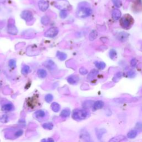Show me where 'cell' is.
Listing matches in <instances>:
<instances>
[{
    "mask_svg": "<svg viewBox=\"0 0 142 142\" xmlns=\"http://www.w3.org/2000/svg\"><path fill=\"white\" fill-rule=\"evenodd\" d=\"M1 109L3 112H10L14 109V106L11 103H7L2 106Z\"/></svg>",
    "mask_w": 142,
    "mask_h": 142,
    "instance_id": "cell-10",
    "label": "cell"
},
{
    "mask_svg": "<svg viewBox=\"0 0 142 142\" xmlns=\"http://www.w3.org/2000/svg\"><path fill=\"white\" fill-rule=\"evenodd\" d=\"M44 66H45L46 68L50 70V71H53L56 68V64L54 63V62L52 61V60H48V61H46L44 63Z\"/></svg>",
    "mask_w": 142,
    "mask_h": 142,
    "instance_id": "cell-8",
    "label": "cell"
},
{
    "mask_svg": "<svg viewBox=\"0 0 142 142\" xmlns=\"http://www.w3.org/2000/svg\"><path fill=\"white\" fill-rule=\"evenodd\" d=\"M59 15L61 18H66L68 16V12L67 10H61L60 11Z\"/></svg>",
    "mask_w": 142,
    "mask_h": 142,
    "instance_id": "cell-30",
    "label": "cell"
},
{
    "mask_svg": "<svg viewBox=\"0 0 142 142\" xmlns=\"http://www.w3.org/2000/svg\"><path fill=\"white\" fill-rule=\"evenodd\" d=\"M59 30L57 27H52L44 33V36L49 38H53L58 34Z\"/></svg>",
    "mask_w": 142,
    "mask_h": 142,
    "instance_id": "cell-5",
    "label": "cell"
},
{
    "mask_svg": "<svg viewBox=\"0 0 142 142\" xmlns=\"http://www.w3.org/2000/svg\"><path fill=\"white\" fill-rule=\"evenodd\" d=\"M114 5L117 7H120L122 5V2L120 0H112Z\"/></svg>",
    "mask_w": 142,
    "mask_h": 142,
    "instance_id": "cell-36",
    "label": "cell"
},
{
    "mask_svg": "<svg viewBox=\"0 0 142 142\" xmlns=\"http://www.w3.org/2000/svg\"><path fill=\"white\" fill-rule=\"evenodd\" d=\"M51 108L54 112H58L60 110V105L56 102L52 103L51 104Z\"/></svg>",
    "mask_w": 142,
    "mask_h": 142,
    "instance_id": "cell-19",
    "label": "cell"
},
{
    "mask_svg": "<svg viewBox=\"0 0 142 142\" xmlns=\"http://www.w3.org/2000/svg\"><path fill=\"white\" fill-rule=\"evenodd\" d=\"M38 6L42 12H45L49 7V3L47 1L44 0H40L38 3Z\"/></svg>",
    "mask_w": 142,
    "mask_h": 142,
    "instance_id": "cell-7",
    "label": "cell"
},
{
    "mask_svg": "<svg viewBox=\"0 0 142 142\" xmlns=\"http://www.w3.org/2000/svg\"><path fill=\"white\" fill-rule=\"evenodd\" d=\"M117 56V52L115 50H111L109 52V56L110 58L112 59H114Z\"/></svg>",
    "mask_w": 142,
    "mask_h": 142,
    "instance_id": "cell-33",
    "label": "cell"
},
{
    "mask_svg": "<svg viewBox=\"0 0 142 142\" xmlns=\"http://www.w3.org/2000/svg\"><path fill=\"white\" fill-rule=\"evenodd\" d=\"M114 100L117 103H123L124 102H125V101H127V100L124 98H117Z\"/></svg>",
    "mask_w": 142,
    "mask_h": 142,
    "instance_id": "cell-40",
    "label": "cell"
},
{
    "mask_svg": "<svg viewBox=\"0 0 142 142\" xmlns=\"http://www.w3.org/2000/svg\"><path fill=\"white\" fill-rule=\"evenodd\" d=\"M55 6L61 10H67L70 7L69 2L66 0H58L55 3Z\"/></svg>",
    "mask_w": 142,
    "mask_h": 142,
    "instance_id": "cell-4",
    "label": "cell"
},
{
    "mask_svg": "<svg viewBox=\"0 0 142 142\" xmlns=\"http://www.w3.org/2000/svg\"><path fill=\"white\" fill-rule=\"evenodd\" d=\"M50 22V19L49 17L47 16H44L43 17H42L41 18V23L44 25H47L49 24Z\"/></svg>",
    "mask_w": 142,
    "mask_h": 142,
    "instance_id": "cell-26",
    "label": "cell"
},
{
    "mask_svg": "<svg viewBox=\"0 0 142 142\" xmlns=\"http://www.w3.org/2000/svg\"><path fill=\"white\" fill-rule=\"evenodd\" d=\"M98 71H97V70L93 69L91 71V72L89 73L87 78H88V79H92L93 78H94L96 77L97 75H98Z\"/></svg>",
    "mask_w": 142,
    "mask_h": 142,
    "instance_id": "cell-20",
    "label": "cell"
},
{
    "mask_svg": "<svg viewBox=\"0 0 142 142\" xmlns=\"http://www.w3.org/2000/svg\"><path fill=\"white\" fill-rule=\"evenodd\" d=\"M21 17L22 19H24L27 22L32 21L33 19V15L32 12L30 11H23L21 14Z\"/></svg>",
    "mask_w": 142,
    "mask_h": 142,
    "instance_id": "cell-6",
    "label": "cell"
},
{
    "mask_svg": "<svg viewBox=\"0 0 142 142\" xmlns=\"http://www.w3.org/2000/svg\"><path fill=\"white\" fill-rule=\"evenodd\" d=\"M137 61L136 60V59L135 58H133V59H132L131 61V65L132 66V67H134L137 65Z\"/></svg>",
    "mask_w": 142,
    "mask_h": 142,
    "instance_id": "cell-39",
    "label": "cell"
},
{
    "mask_svg": "<svg viewBox=\"0 0 142 142\" xmlns=\"http://www.w3.org/2000/svg\"><path fill=\"white\" fill-rule=\"evenodd\" d=\"M42 127L44 129H48V130H51L52 128H53V124L52 123H44L42 125Z\"/></svg>",
    "mask_w": 142,
    "mask_h": 142,
    "instance_id": "cell-28",
    "label": "cell"
},
{
    "mask_svg": "<svg viewBox=\"0 0 142 142\" xmlns=\"http://www.w3.org/2000/svg\"><path fill=\"white\" fill-rule=\"evenodd\" d=\"M38 76L41 78H44L47 75V72L45 69H39L37 71Z\"/></svg>",
    "mask_w": 142,
    "mask_h": 142,
    "instance_id": "cell-17",
    "label": "cell"
},
{
    "mask_svg": "<svg viewBox=\"0 0 142 142\" xmlns=\"http://www.w3.org/2000/svg\"><path fill=\"white\" fill-rule=\"evenodd\" d=\"M8 66L11 69H15V67H16V61L15 59H11L9 60L8 62Z\"/></svg>",
    "mask_w": 142,
    "mask_h": 142,
    "instance_id": "cell-29",
    "label": "cell"
},
{
    "mask_svg": "<svg viewBox=\"0 0 142 142\" xmlns=\"http://www.w3.org/2000/svg\"><path fill=\"white\" fill-rule=\"evenodd\" d=\"M79 73H80L81 75H87V74L88 73V71H87V70L84 67L81 68L79 69Z\"/></svg>",
    "mask_w": 142,
    "mask_h": 142,
    "instance_id": "cell-35",
    "label": "cell"
},
{
    "mask_svg": "<svg viewBox=\"0 0 142 142\" xmlns=\"http://www.w3.org/2000/svg\"><path fill=\"white\" fill-rule=\"evenodd\" d=\"M34 116L36 117L37 119L43 118L46 116V113L44 110H38L34 113Z\"/></svg>",
    "mask_w": 142,
    "mask_h": 142,
    "instance_id": "cell-15",
    "label": "cell"
},
{
    "mask_svg": "<svg viewBox=\"0 0 142 142\" xmlns=\"http://www.w3.org/2000/svg\"><path fill=\"white\" fill-rule=\"evenodd\" d=\"M47 142H54V141L53 138H48L47 139Z\"/></svg>",
    "mask_w": 142,
    "mask_h": 142,
    "instance_id": "cell-41",
    "label": "cell"
},
{
    "mask_svg": "<svg viewBox=\"0 0 142 142\" xmlns=\"http://www.w3.org/2000/svg\"><path fill=\"white\" fill-rule=\"evenodd\" d=\"M92 13V10L90 8L86 7H79L77 12V16L82 18H84L89 16Z\"/></svg>",
    "mask_w": 142,
    "mask_h": 142,
    "instance_id": "cell-3",
    "label": "cell"
},
{
    "mask_svg": "<svg viewBox=\"0 0 142 142\" xmlns=\"http://www.w3.org/2000/svg\"><path fill=\"white\" fill-rule=\"evenodd\" d=\"M104 102L102 100H97L93 104V107L94 110L100 109L102 108L104 106Z\"/></svg>",
    "mask_w": 142,
    "mask_h": 142,
    "instance_id": "cell-11",
    "label": "cell"
},
{
    "mask_svg": "<svg viewBox=\"0 0 142 142\" xmlns=\"http://www.w3.org/2000/svg\"><path fill=\"white\" fill-rule=\"evenodd\" d=\"M128 77L130 78H133L135 77V72L133 71H129L128 73Z\"/></svg>",
    "mask_w": 142,
    "mask_h": 142,
    "instance_id": "cell-37",
    "label": "cell"
},
{
    "mask_svg": "<svg viewBox=\"0 0 142 142\" xmlns=\"http://www.w3.org/2000/svg\"><path fill=\"white\" fill-rule=\"evenodd\" d=\"M8 32L11 34H16L18 32L16 27L13 25H9L8 26Z\"/></svg>",
    "mask_w": 142,
    "mask_h": 142,
    "instance_id": "cell-13",
    "label": "cell"
},
{
    "mask_svg": "<svg viewBox=\"0 0 142 142\" xmlns=\"http://www.w3.org/2000/svg\"><path fill=\"white\" fill-rule=\"evenodd\" d=\"M23 133V131L22 129H19L17 130V131L15 133V137L16 138L19 137L20 136L22 135Z\"/></svg>",
    "mask_w": 142,
    "mask_h": 142,
    "instance_id": "cell-34",
    "label": "cell"
},
{
    "mask_svg": "<svg viewBox=\"0 0 142 142\" xmlns=\"http://www.w3.org/2000/svg\"><path fill=\"white\" fill-rule=\"evenodd\" d=\"M137 134H138V132L137 131V130L133 129V130H132V131L128 132L127 136H128V137L129 138L133 139V138H134L137 137Z\"/></svg>",
    "mask_w": 142,
    "mask_h": 142,
    "instance_id": "cell-18",
    "label": "cell"
},
{
    "mask_svg": "<svg viewBox=\"0 0 142 142\" xmlns=\"http://www.w3.org/2000/svg\"><path fill=\"white\" fill-rule=\"evenodd\" d=\"M116 142V141H113V142Z\"/></svg>",
    "mask_w": 142,
    "mask_h": 142,
    "instance_id": "cell-42",
    "label": "cell"
},
{
    "mask_svg": "<svg viewBox=\"0 0 142 142\" xmlns=\"http://www.w3.org/2000/svg\"><path fill=\"white\" fill-rule=\"evenodd\" d=\"M53 99V97L52 94H48L45 96V100L47 103L51 102Z\"/></svg>",
    "mask_w": 142,
    "mask_h": 142,
    "instance_id": "cell-31",
    "label": "cell"
},
{
    "mask_svg": "<svg viewBox=\"0 0 142 142\" xmlns=\"http://www.w3.org/2000/svg\"><path fill=\"white\" fill-rule=\"evenodd\" d=\"M106 133V130L105 129H98L97 132V136L99 139H100L102 138V136L104 134Z\"/></svg>",
    "mask_w": 142,
    "mask_h": 142,
    "instance_id": "cell-24",
    "label": "cell"
},
{
    "mask_svg": "<svg viewBox=\"0 0 142 142\" xmlns=\"http://www.w3.org/2000/svg\"><path fill=\"white\" fill-rule=\"evenodd\" d=\"M134 23V19L131 15H125L120 19V25L123 28L129 29Z\"/></svg>",
    "mask_w": 142,
    "mask_h": 142,
    "instance_id": "cell-1",
    "label": "cell"
},
{
    "mask_svg": "<svg viewBox=\"0 0 142 142\" xmlns=\"http://www.w3.org/2000/svg\"><path fill=\"white\" fill-rule=\"evenodd\" d=\"M8 116L7 115H2L0 117V122L2 123H7L8 122Z\"/></svg>",
    "mask_w": 142,
    "mask_h": 142,
    "instance_id": "cell-32",
    "label": "cell"
},
{
    "mask_svg": "<svg viewBox=\"0 0 142 142\" xmlns=\"http://www.w3.org/2000/svg\"><path fill=\"white\" fill-rule=\"evenodd\" d=\"M88 112L84 109H75L72 114V118L75 120H83L87 118Z\"/></svg>",
    "mask_w": 142,
    "mask_h": 142,
    "instance_id": "cell-2",
    "label": "cell"
},
{
    "mask_svg": "<svg viewBox=\"0 0 142 142\" xmlns=\"http://www.w3.org/2000/svg\"><path fill=\"white\" fill-rule=\"evenodd\" d=\"M97 36H98V33H97V31L95 30H93L91 32V33L89 34V40H90L91 41H93L97 38Z\"/></svg>",
    "mask_w": 142,
    "mask_h": 142,
    "instance_id": "cell-27",
    "label": "cell"
},
{
    "mask_svg": "<svg viewBox=\"0 0 142 142\" xmlns=\"http://www.w3.org/2000/svg\"><path fill=\"white\" fill-rule=\"evenodd\" d=\"M79 81V78L77 75H71L67 78V82L69 84H75Z\"/></svg>",
    "mask_w": 142,
    "mask_h": 142,
    "instance_id": "cell-9",
    "label": "cell"
},
{
    "mask_svg": "<svg viewBox=\"0 0 142 142\" xmlns=\"http://www.w3.org/2000/svg\"><path fill=\"white\" fill-rule=\"evenodd\" d=\"M56 56H57V57L58 58V59L61 60V61H65L67 57V54L65 53L60 51H58L57 52V53H56Z\"/></svg>",
    "mask_w": 142,
    "mask_h": 142,
    "instance_id": "cell-16",
    "label": "cell"
},
{
    "mask_svg": "<svg viewBox=\"0 0 142 142\" xmlns=\"http://www.w3.org/2000/svg\"><path fill=\"white\" fill-rule=\"evenodd\" d=\"M93 104H94V103H93V100H86L83 102V107L84 108H89L92 107L93 106Z\"/></svg>",
    "mask_w": 142,
    "mask_h": 142,
    "instance_id": "cell-22",
    "label": "cell"
},
{
    "mask_svg": "<svg viewBox=\"0 0 142 142\" xmlns=\"http://www.w3.org/2000/svg\"><path fill=\"white\" fill-rule=\"evenodd\" d=\"M95 65H96L97 68L100 69H103L106 67V64L103 62H98L97 61L95 62Z\"/></svg>",
    "mask_w": 142,
    "mask_h": 142,
    "instance_id": "cell-23",
    "label": "cell"
},
{
    "mask_svg": "<svg viewBox=\"0 0 142 142\" xmlns=\"http://www.w3.org/2000/svg\"><path fill=\"white\" fill-rule=\"evenodd\" d=\"M120 17H121V12L119 9H116L113 11L112 17L114 20H118V19H119Z\"/></svg>",
    "mask_w": 142,
    "mask_h": 142,
    "instance_id": "cell-14",
    "label": "cell"
},
{
    "mask_svg": "<svg viewBox=\"0 0 142 142\" xmlns=\"http://www.w3.org/2000/svg\"><path fill=\"white\" fill-rule=\"evenodd\" d=\"M69 115H70V110L69 109H63L61 112V114H60V116L63 118L68 117L69 116Z\"/></svg>",
    "mask_w": 142,
    "mask_h": 142,
    "instance_id": "cell-25",
    "label": "cell"
},
{
    "mask_svg": "<svg viewBox=\"0 0 142 142\" xmlns=\"http://www.w3.org/2000/svg\"><path fill=\"white\" fill-rule=\"evenodd\" d=\"M0 87H1V83H0Z\"/></svg>",
    "mask_w": 142,
    "mask_h": 142,
    "instance_id": "cell-43",
    "label": "cell"
},
{
    "mask_svg": "<svg viewBox=\"0 0 142 142\" xmlns=\"http://www.w3.org/2000/svg\"><path fill=\"white\" fill-rule=\"evenodd\" d=\"M128 33L125 32H120L119 34H118L117 36V38L119 40V41L122 42H124L126 40H127V38L128 37Z\"/></svg>",
    "mask_w": 142,
    "mask_h": 142,
    "instance_id": "cell-12",
    "label": "cell"
},
{
    "mask_svg": "<svg viewBox=\"0 0 142 142\" xmlns=\"http://www.w3.org/2000/svg\"><path fill=\"white\" fill-rule=\"evenodd\" d=\"M135 128L139 131H142V123L141 122L137 123L135 125Z\"/></svg>",
    "mask_w": 142,
    "mask_h": 142,
    "instance_id": "cell-38",
    "label": "cell"
},
{
    "mask_svg": "<svg viewBox=\"0 0 142 142\" xmlns=\"http://www.w3.org/2000/svg\"><path fill=\"white\" fill-rule=\"evenodd\" d=\"M30 72V67L27 65H24L22 68L21 73L23 75H26Z\"/></svg>",
    "mask_w": 142,
    "mask_h": 142,
    "instance_id": "cell-21",
    "label": "cell"
}]
</instances>
